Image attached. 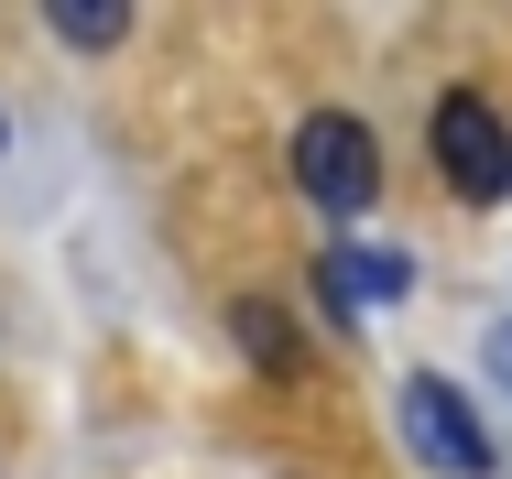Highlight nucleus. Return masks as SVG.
<instances>
[{"label":"nucleus","mask_w":512,"mask_h":479,"mask_svg":"<svg viewBox=\"0 0 512 479\" xmlns=\"http://www.w3.org/2000/svg\"><path fill=\"white\" fill-rule=\"evenodd\" d=\"M295 196L327 207V218H360V207L382 196V142H371V120L306 109V120H295Z\"/></svg>","instance_id":"f257e3e1"},{"label":"nucleus","mask_w":512,"mask_h":479,"mask_svg":"<svg viewBox=\"0 0 512 479\" xmlns=\"http://www.w3.org/2000/svg\"><path fill=\"white\" fill-rule=\"evenodd\" d=\"M393 425H404V458H414V469H436V479H491V469H502L480 403H469L458 382H436V371H414V382H404Z\"/></svg>","instance_id":"f03ea898"},{"label":"nucleus","mask_w":512,"mask_h":479,"mask_svg":"<svg viewBox=\"0 0 512 479\" xmlns=\"http://www.w3.org/2000/svg\"><path fill=\"white\" fill-rule=\"evenodd\" d=\"M425 142H436L447 196H469V207H502V196H512V120L491 109V98L447 88V98H436V120H425Z\"/></svg>","instance_id":"7ed1b4c3"},{"label":"nucleus","mask_w":512,"mask_h":479,"mask_svg":"<svg viewBox=\"0 0 512 479\" xmlns=\"http://www.w3.org/2000/svg\"><path fill=\"white\" fill-rule=\"evenodd\" d=\"M316 284H327V305L360 327L371 305H404V294H414V262H404V251H371V240H338V251L316 262Z\"/></svg>","instance_id":"20e7f679"},{"label":"nucleus","mask_w":512,"mask_h":479,"mask_svg":"<svg viewBox=\"0 0 512 479\" xmlns=\"http://www.w3.org/2000/svg\"><path fill=\"white\" fill-rule=\"evenodd\" d=\"M229 338H240V349H251V371H273V382L306 360V338H295V316H284L273 294H240V305H229Z\"/></svg>","instance_id":"39448f33"},{"label":"nucleus","mask_w":512,"mask_h":479,"mask_svg":"<svg viewBox=\"0 0 512 479\" xmlns=\"http://www.w3.org/2000/svg\"><path fill=\"white\" fill-rule=\"evenodd\" d=\"M55 33H66V44H88V55H99V44H120V33H131V22H120V11H109V0H55Z\"/></svg>","instance_id":"423d86ee"}]
</instances>
